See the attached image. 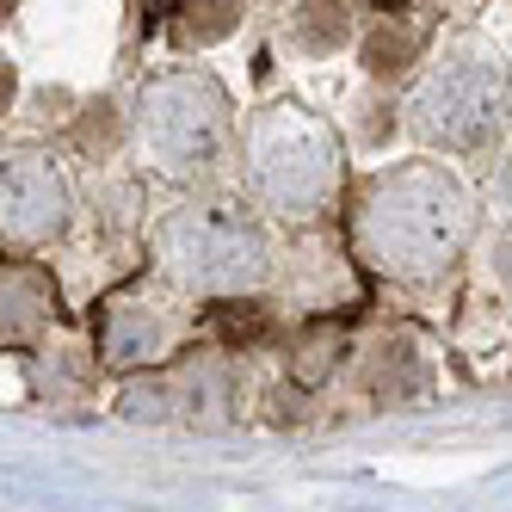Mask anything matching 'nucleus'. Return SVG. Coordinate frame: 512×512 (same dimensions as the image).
<instances>
[{
    "label": "nucleus",
    "instance_id": "f257e3e1",
    "mask_svg": "<svg viewBox=\"0 0 512 512\" xmlns=\"http://www.w3.org/2000/svg\"><path fill=\"white\" fill-rule=\"evenodd\" d=\"M469 229H475V210L463 186L432 161L383 173L358 210V241L389 272H438L445 260H457Z\"/></svg>",
    "mask_w": 512,
    "mask_h": 512
},
{
    "label": "nucleus",
    "instance_id": "ddd939ff",
    "mask_svg": "<svg viewBox=\"0 0 512 512\" xmlns=\"http://www.w3.org/2000/svg\"><path fill=\"white\" fill-rule=\"evenodd\" d=\"M75 142H81L87 155H105V149H112V142H118V105H105V99L87 105V118H81Z\"/></svg>",
    "mask_w": 512,
    "mask_h": 512
},
{
    "label": "nucleus",
    "instance_id": "9d476101",
    "mask_svg": "<svg viewBox=\"0 0 512 512\" xmlns=\"http://www.w3.org/2000/svg\"><path fill=\"white\" fill-rule=\"evenodd\" d=\"M420 383V364H414V346H377V364H371V395H414Z\"/></svg>",
    "mask_w": 512,
    "mask_h": 512
},
{
    "label": "nucleus",
    "instance_id": "f8f14e48",
    "mask_svg": "<svg viewBox=\"0 0 512 512\" xmlns=\"http://www.w3.org/2000/svg\"><path fill=\"white\" fill-rule=\"evenodd\" d=\"M241 19V7H229V0H216V7H186V19H179V31H186L192 44H210V38H229Z\"/></svg>",
    "mask_w": 512,
    "mask_h": 512
},
{
    "label": "nucleus",
    "instance_id": "7ed1b4c3",
    "mask_svg": "<svg viewBox=\"0 0 512 512\" xmlns=\"http://www.w3.org/2000/svg\"><path fill=\"white\" fill-rule=\"evenodd\" d=\"M142 149L167 173H204L223 161L229 142V105L204 75H161L142 93Z\"/></svg>",
    "mask_w": 512,
    "mask_h": 512
},
{
    "label": "nucleus",
    "instance_id": "0eeeda50",
    "mask_svg": "<svg viewBox=\"0 0 512 512\" xmlns=\"http://www.w3.org/2000/svg\"><path fill=\"white\" fill-rule=\"evenodd\" d=\"M56 315V284L44 266H0V346H31Z\"/></svg>",
    "mask_w": 512,
    "mask_h": 512
},
{
    "label": "nucleus",
    "instance_id": "dca6fc26",
    "mask_svg": "<svg viewBox=\"0 0 512 512\" xmlns=\"http://www.w3.org/2000/svg\"><path fill=\"white\" fill-rule=\"evenodd\" d=\"M13 93H19V75H13V62L0 56V112H7V105H13Z\"/></svg>",
    "mask_w": 512,
    "mask_h": 512
},
{
    "label": "nucleus",
    "instance_id": "f03ea898",
    "mask_svg": "<svg viewBox=\"0 0 512 512\" xmlns=\"http://www.w3.org/2000/svg\"><path fill=\"white\" fill-rule=\"evenodd\" d=\"M253 155V186H260L278 210H315L340 179V155L321 118H309L303 105H272L253 118L247 136Z\"/></svg>",
    "mask_w": 512,
    "mask_h": 512
},
{
    "label": "nucleus",
    "instance_id": "1a4fd4ad",
    "mask_svg": "<svg viewBox=\"0 0 512 512\" xmlns=\"http://www.w3.org/2000/svg\"><path fill=\"white\" fill-rule=\"evenodd\" d=\"M414 56H420V31L401 25V19H377L371 38H364V68L371 75H401Z\"/></svg>",
    "mask_w": 512,
    "mask_h": 512
},
{
    "label": "nucleus",
    "instance_id": "20e7f679",
    "mask_svg": "<svg viewBox=\"0 0 512 512\" xmlns=\"http://www.w3.org/2000/svg\"><path fill=\"white\" fill-rule=\"evenodd\" d=\"M161 253L198 290H247L266 272V241L241 210H179L161 229Z\"/></svg>",
    "mask_w": 512,
    "mask_h": 512
},
{
    "label": "nucleus",
    "instance_id": "4468645a",
    "mask_svg": "<svg viewBox=\"0 0 512 512\" xmlns=\"http://www.w3.org/2000/svg\"><path fill=\"white\" fill-rule=\"evenodd\" d=\"M334 352H340V340H334V334H315V340L297 352V383H321L327 371H334Z\"/></svg>",
    "mask_w": 512,
    "mask_h": 512
},
{
    "label": "nucleus",
    "instance_id": "39448f33",
    "mask_svg": "<svg viewBox=\"0 0 512 512\" xmlns=\"http://www.w3.org/2000/svg\"><path fill=\"white\" fill-rule=\"evenodd\" d=\"M414 112H420V130L432 142H445V149H482V142L500 130L506 118V75H500V62L494 56H451V62H438L420 99H414Z\"/></svg>",
    "mask_w": 512,
    "mask_h": 512
},
{
    "label": "nucleus",
    "instance_id": "f3484780",
    "mask_svg": "<svg viewBox=\"0 0 512 512\" xmlns=\"http://www.w3.org/2000/svg\"><path fill=\"white\" fill-rule=\"evenodd\" d=\"M500 278H506V284H512V241H506V247H500Z\"/></svg>",
    "mask_w": 512,
    "mask_h": 512
},
{
    "label": "nucleus",
    "instance_id": "6ab92c4d",
    "mask_svg": "<svg viewBox=\"0 0 512 512\" xmlns=\"http://www.w3.org/2000/svg\"><path fill=\"white\" fill-rule=\"evenodd\" d=\"M7 13H13V7H0V19H7Z\"/></svg>",
    "mask_w": 512,
    "mask_h": 512
},
{
    "label": "nucleus",
    "instance_id": "423d86ee",
    "mask_svg": "<svg viewBox=\"0 0 512 512\" xmlns=\"http://www.w3.org/2000/svg\"><path fill=\"white\" fill-rule=\"evenodd\" d=\"M68 216V186L50 167V155H0V235L19 247H38L62 229Z\"/></svg>",
    "mask_w": 512,
    "mask_h": 512
},
{
    "label": "nucleus",
    "instance_id": "2eb2a0df",
    "mask_svg": "<svg viewBox=\"0 0 512 512\" xmlns=\"http://www.w3.org/2000/svg\"><path fill=\"white\" fill-rule=\"evenodd\" d=\"M216 321H223V334H229V340H260L266 327H272L260 303H229V309L216 315Z\"/></svg>",
    "mask_w": 512,
    "mask_h": 512
},
{
    "label": "nucleus",
    "instance_id": "9b49d317",
    "mask_svg": "<svg viewBox=\"0 0 512 512\" xmlns=\"http://www.w3.org/2000/svg\"><path fill=\"white\" fill-rule=\"evenodd\" d=\"M290 31H297L303 50H334L346 38V7H297Z\"/></svg>",
    "mask_w": 512,
    "mask_h": 512
},
{
    "label": "nucleus",
    "instance_id": "6e6552de",
    "mask_svg": "<svg viewBox=\"0 0 512 512\" xmlns=\"http://www.w3.org/2000/svg\"><path fill=\"white\" fill-rule=\"evenodd\" d=\"M99 346H105V358H112V364H149L167 346V321L155 309H142V303H118L112 315H105Z\"/></svg>",
    "mask_w": 512,
    "mask_h": 512
},
{
    "label": "nucleus",
    "instance_id": "a211bd4d",
    "mask_svg": "<svg viewBox=\"0 0 512 512\" xmlns=\"http://www.w3.org/2000/svg\"><path fill=\"white\" fill-rule=\"evenodd\" d=\"M500 198L512 204V161H506V173H500Z\"/></svg>",
    "mask_w": 512,
    "mask_h": 512
}]
</instances>
